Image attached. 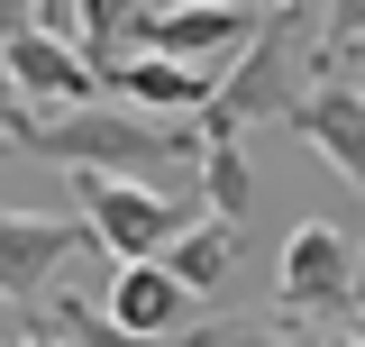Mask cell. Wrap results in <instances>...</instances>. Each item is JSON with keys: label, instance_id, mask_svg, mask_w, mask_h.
Segmentation results:
<instances>
[{"label": "cell", "instance_id": "1", "mask_svg": "<svg viewBox=\"0 0 365 347\" xmlns=\"http://www.w3.org/2000/svg\"><path fill=\"white\" fill-rule=\"evenodd\" d=\"M28 156L46 165H73V174H110V183H146L165 192L182 174V156L201 165V129H174V119H146V110H64V119H37L28 129ZM174 201V192H165Z\"/></svg>", "mask_w": 365, "mask_h": 347}, {"label": "cell", "instance_id": "2", "mask_svg": "<svg viewBox=\"0 0 365 347\" xmlns=\"http://www.w3.org/2000/svg\"><path fill=\"white\" fill-rule=\"evenodd\" d=\"M302 55H311V9H265L256 46L220 74V101L201 110V137H237V129H256V119H283L292 129V110L311 101Z\"/></svg>", "mask_w": 365, "mask_h": 347}, {"label": "cell", "instance_id": "3", "mask_svg": "<svg viewBox=\"0 0 365 347\" xmlns=\"http://www.w3.org/2000/svg\"><path fill=\"white\" fill-rule=\"evenodd\" d=\"M265 28L256 0H165L128 28V55H165V64H201V74H228ZM119 55V64H128Z\"/></svg>", "mask_w": 365, "mask_h": 347}, {"label": "cell", "instance_id": "4", "mask_svg": "<svg viewBox=\"0 0 365 347\" xmlns=\"http://www.w3.org/2000/svg\"><path fill=\"white\" fill-rule=\"evenodd\" d=\"M356 256L365 247H347V228L302 219V228L283 238V265H274L283 320H338V311H356Z\"/></svg>", "mask_w": 365, "mask_h": 347}, {"label": "cell", "instance_id": "5", "mask_svg": "<svg viewBox=\"0 0 365 347\" xmlns=\"http://www.w3.org/2000/svg\"><path fill=\"white\" fill-rule=\"evenodd\" d=\"M73 192H83V228H91V238H101L119 265H155V256L182 238V211L165 201V192H146V183L73 174Z\"/></svg>", "mask_w": 365, "mask_h": 347}, {"label": "cell", "instance_id": "6", "mask_svg": "<svg viewBox=\"0 0 365 347\" xmlns=\"http://www.w3.org/2000/svg\"><path fill=\"white\" fill-rule=\"evenodd\" d=\"M0 64H9V83L28 110H91V91H101V64H91L83 46H64L55 28H19V37L0 46Z\"/></svg>", "mask_w": 365, "mask_h": 347}, {"label": "cell", "instance_id": "7", "mask_svg": "<svg viewBox=\"0 0 365 347\" xmlns=\"http://www.w3.org/2000/svg\"><path fill=\"white\" fill-rule=\"evenodd\" d=\"M83 219H55V211H0V302H37L55 283V265L83 256Z\"/></svg>", "mask_w": 365, "mask_h": 347}, {"label": "cell", "instance_id": "8", "mask_svg": "<svg viewBox=\"0 0 365 347\" xmlns=\"http://www.w3.org/2000/svg\"><path fill=\"white\" fill-rule=\"evenodd\" d=\"M292 137L347 174V192H365V91L347 74H311V101L292 110Z\"/></svg>", "mask_w": 365, "mask_h": 347}, {"label": "cell", "instance_id": "9", "mask_svg": "<svg viewBox=\"0 0 365 347\" xmlns=\"http://www.w3.org/2000/svg\"><path fill=\"white\" fill-rule=\"evenodd\" d=\"M101 311H110V329H128V338H182V329H192V293H182L165 265H119Z\"/></svg>", "mask_w": 365, "mask_h": 347}, {"label": "cell", "instance_id": "10", "mask_svg": "<svg viewBox=\"0 0 365 347\" xmlns=\"http://www.w3.org/2000/svg\"><path fill=\"white\" fill-rule=\"evenodd\" d=\"M110 91L128 101V110H210L220 101V74H201V64H165V55H128V64H101Z\"/></svg>", "mask_w": 365, "mask_h": 347}, {"label": "cell", "instance_id": "11", "mask_svg": "<svg viewBox=\"0 0 365 347\" xmlns=\"http://www.w3.org/2000/svg\"><path fill=\"white\" fill-rule=\"evenodd\" d=\"M155 265L174 274L192 302H201V293H220L228 274H237V228H228V219H182V238H174Z\"/></svg>", "mask_w": 365, "mask_h": 347}, {"label": "cell", "instance_id": "12", "mask_svg": "<svg viewBox=\"0 0 365 347\" xmlns=\"http://www.w3.org/2000/svg\"><path fill=\"white\" fill-rule=\"evenodd\" d=\"M201 201H210V219L247 228V211H256V174H247V156H237V137H201Z\"/></svg>", "mask_w": 365, "mask_h": 347}, {"label": "cell", "instance_id": "13", "mask_svg": "<svg viewBox=\"0 0 365 347\" xmlns=\"http://www.w3.org/2000/svg\"><path fill=\"white\" fill-rule=\"evenodd\" d=\"M155 0H73V28H83V55L101 64V55H119L128 46V28L146 19Z\"/></svg>", "mask_w": 365, "mask_h": 347}, {"label": "cell", "instance_id": "14", "mask_svg": "<svg viewBox=\"0 0 365 347\" xmlns=\"http://www.w3.org/2000/svg\"><path fill=\"white\" fill-rule=\"evenodd\" d=\"M55 338L64 347H182V338H128V329H110V311H91V302H55Z\"/></svg>", "mask_w": 365, "mask_h": 347}, {"label": "cell", "instance_id": "15", "mask_svg": "<svg viewBox=\"0 0 365 347\" xmlns=\"http://www.w3.org/2000/svg\"><path fill=\"white\" fill-rule=\"evenodd\" d=\"M356 46H365V0H329L319 9V74H338Z\"/></svg>", "mask_w": 365, "mask_h": 347}, {"label": "cell", "instance_id": "16", "mask_svg": "<svg viewBox=\"0 0 365 347\" xmlns=\"http://www.w3.org/2000/svg\"><path fill=\"white\" fill-rule=\"evenodd\" d=\"M182 347H283V329H265V320H210V329H182Z\"/></svg>", "mask_w": 365, "mask_h": 347}, {"label": "cell", "instance_id": "17", "mask_svg": "<svg viewBox=\"0 0 365 347\" xmlns=\"http://www.w3.org/2000/svg\"><path fill=\"white\" fill-rule=\"evenodd\" d=\"M28 101H19V83H9V64H0V146H28Z\"/></svg>", "mask_w": 365, "mask_h": 347}, {"label": "cell", "instance_id": "18", "mask_svg": "<svg viewBox=\"0 0 365 347\" xmlns=\"http://www.w3.org/2000/svg\"><path fill=\"white\" fill-rule=\"evenodd\" d=\"M19 28H37V9H28V0H0V46L19 37Z\"/></svg>", "mask_w": 365, "mask_h": 347}, {"label": "cell", "instance_id": "19", "mask_svg": "<svg viewBox=\"0 0 365 347\" xmlns=\"http://www.w3.org/2000/svg\"><path fill=\"white\" fill-rule=\"evenodd\" d=\"M28 9H37V28H55V19H64L73 0H28Z\"/></svg>", "mask_w": 365, "mask_h": 347}, {"label": "cell", "instance_id": "20", "mask_svg": "<svg viewBox=\"0 0 365 347\" xmlns=\"http://www.w3.org/2000/svg\"><path fill=\"white\" fill-rule=\"evenodd\" d=\"M356 329H365V256H356Z\"/></svg>", "mask_w": 365, "mask_h": 347}, {"label": "cell", "instance_id": "21", "mask_svg": "<svg viewBox=\"0 0 365 347\" xmlns=\"http://www.w3.org/2000/svg\"><path fill=\"white\" fill-rule=\"evenodd\" d=\"M28 347H64V338H55V329H28Z\"/></svg>", "mask_w": 365, "mask_h": 347}, {"label": "cell", "instance_id": "22", "mask_svg": "<svg viewBox=\"0 0 365 347\" xmlns=\"http://www.w3.org/2000/svg\"><path fill=\"white\" fill-rule=\"evenodd\" d=\"M265 9H311V0H265Z\"/></svg>", "mask_w": 365, "mask_h": 347}, {"label": "cell", "instance_id": "23", "mask_svg": "<svg viewBox=\"0 0 365 347\" xmlns=\"http://www.w3.org/2000/svg\"><path fill=\"white\" fill-rule=\"evenodd\" d=\"M319 347H365V338H319Z\"/></svg>", "mask_w": 365, "mask_h": 347}]
</instances>
